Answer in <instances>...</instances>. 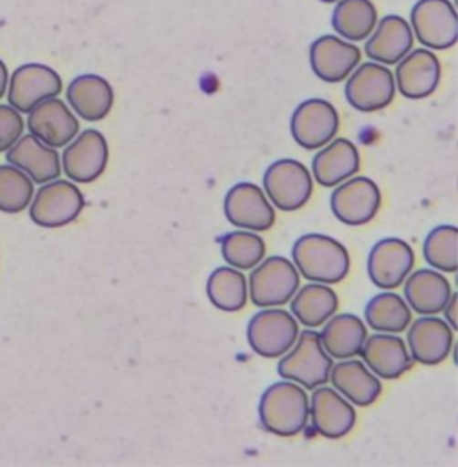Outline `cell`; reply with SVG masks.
Wrapping results in <instances>:
<instances>
[{
    "mask_svg": "<svg viewBox=\"0 0 458 467\" xmlns=\"http://www.w3.org/2000/svg\"><path fill=\"white\" fill-rule=\"evenodd\" d=\"M324 4H331V2H338V0H321Z\"/></svg>",
    "mask_w": 458,
    "mask_h": 467,
    "instance_id": "cell-39",
    "label": "cell"
},
{
    "mask_svg": "<svg viewBox=\"0 0 458 467\" xmlns=\"http://www.w3.org/2000/svg\"><path fill=\"white\" fill-rule=\"evenodd\" d=\"M312 424L326 439H342L357 424L355 407L333 387L314 389L310 400Z\"/></svg>",
    "mask_w": 458,
    "mask_h": 467,
    "instance_id": "cell-18",
    "label": "cell"
},
{
    "mask_svg": "<svg viewBox=\"0 0 458 467\" xmlns=\"http://www.w3.org/2000/svg\"><path fill=\"white\" fill-rule=\"evenodd\" d=\"M299 323L279 308H265L255 314L247 325V344L262 358H279L296 342Z\"/></svg>",
    "mask_w": 458,
    "mask_h": 467,
    "instance_id": "cell-8",
    "label": "cell"
},
{
    "mask_svg": "<svg viewBox=\"0 0 458 467\" xmlns=\"http://www.w3.org/2000/svg\"><path fill=\"white\" fill-rule=\"evenodd\" d=\"M378 24V13L370 0H338L331 26L335 33L346 42H364Z\"/></svg>",
    "mask_w": 458,
    "mask_h": 467,
    "instance_id": "cell-30",
    "label": "cell"
},
{
    "mask_svg": "<svg viewBox=\"0 0 458 467\" xmlns=\"http://www.w3.org/2000/svg\"><path fill=\"white\" fill-rule=\"evenodd\" d=\"M35 195V183L20 169L0 165V212L15 215L24 212Z\"/></svg>",
    "mask_w": 458,
    "mask_h": 467,
    "instance_id": "cell-35",
    "label": "cell"
},
{
    "mask_svg": "<svg viewBox=\"0 0 458 467\" xmlns=\"http://www.w3.org/2000/svg\"><path fill=\"white\" fill-rule=\"evenodd\" d=\"M85 208V195L72 182L54 180L44 183L29 204L31 221L46 230L72 224Z\"/></svg>",
    "mask_w": 458,
    "mask_h": 467,
    "instance_id": "cell-4",
    "label": "cell"
},
{
    "mask_svg": "<svg viewBox=\"0 0 458 467\" xmlns=\"http://www.w3.org/2000/svg\"><path fill=\"white\" fill-rule=\"evenodd\" d=\"M247 280L244 273L234 267H217L206 281V294L210 303L228 314H234L247 305Z\"/></svg>",
    "mask_w": 458,
    "mask_h": 467,
    "instance_id": "cell-32",
    "label": "cell"
},
{
    "mask_svg": "<svg viewBox=\"0 0 458 467\" xmlns=\"http://www.w3.org/2000/svg\"><path fill=\"white\" fill-rule=\"evenodd\" d=\"M279 358L277 374L283 379L294 381L308 390H314L329 381L333 358L326 353L321 335L312 327L301 331L294 346Z\"/></svg>",
    "mask_w": 458,
    "mask_h": 467,
    "instance_id": "cell-3",
    "label": "cell"
},
{
    "mask_svg": "<svg viewBox=\"0 0 458 467\" xmlns=\"http://www.w3.org/2000/svg\"><path fill=\"white\" fill-rule=\"evenodd\" d=\"M292 264L299 276L314 283L337 285L349 275V253L338 240L321 234H303L292 245Z\"/></svg>",
    "mask_w": 458,
    "mask_h": 467,
    "instance_id": "cell-1",
    "label": "cell"
},
{
    "mask_svg": "<svg viewBox=\"0 0 458 467\" xmlns=\"http://www.w3.org/2000/svg\"><path fill=\"white\" fill-rule=\"evenodd\" d=\"M362 52L340 36L324 35L310 46V67L324 83H342L359 67Z\"/></svg>",
    "mask_w": 458,
    "mask_h": 467,
    "instance_id": "cell-17",
    "label": "cell"
},
{
    "mask_svg": "<svg viewBox=\"0 0 458 467\" xmlns=\"http://www.w3.org/2000/svg\"><path fill=\"white\" fill-rule=\"evenodd\" d=\"M7 83H9V74L5 63L0 59V99L7 92Z\"/></svg>",
    "mask_w": 458,
    "mask_h": 467,
    "instance_id": "cell-38",
    "label": "cell"
},
{
    "mask_svg": "<svg viewBox=\"0 0 458 467\" xmlns=\"http://www.w3.org/2000/svg\"><path fill=\"white\" fill-rule=\"evenodd\" d=\"M322 327V346L331 358L348 360L360 355L367 338V327L360 317L353 314L331 316Z\"/></svg>",
    "mask_w": 458,
    "mask_h": 467,
    "instance_id": "cell-28",
    "label": "cell"
},
{
    "mask_svg": "<svg viewBox=\"0 0 458 467\" xmlns=\"http://www.w3.org/2000/svg\"><path fill=\"white\" fill-rule=\"evenodd\" d=\"M409 329L411 357L422 366H437L444 362L455 342L452 327L435 316H422L415 319Z\"/></svg>",
    "mask_w": 458,
    "mask_h": 467,
    "instance_id": "cell-19",
    "label": "cell"
},
{
    "mask_svg": "<svg viewBox=\"0 0 458 467\" xmlns=\"http://www.w3.org/2000/svg\"><path fill=\"white\" fill-rule=\"evenodd\" d=\"M221 251L229 267L238 271H251L265 258L267 247L260 234L238 230L221 238Z\"/></svg>",
    "mask_w": 458,
    "mask_h": 467,
    "instance_id": "cell-33",
    "label": "cell"
},
{
    "mask_svg": "<svg viewBox=\"0 0 458 467\" xmlns=\"http://www.w3.org/2000/svg\"><path fill=\"white\" fill-rule=\"evenodd\" d=\"M27 115L29 133L48 147H65L79 135L78 117L57 97L42 100Z\"/></svg>",
    "mask_w": 458,
    "mask_h": 467,
    "instance_id": "cell-16",
    "label": "cell"
},
{
    "mask_svg": "<svg viewBox=\"0 0 458 467\" xmlns=\"http://www.w3.org/2000/svg\"><path fill=\"white\" fill-rule=\"evenodd\" d=\"M331 385L340 392L351 405L369 407L381 394V381L378 376L360 360H342L329 371Z\"/></svg>",
    "mask_w": 458,
    "mask_h": 467,
    "instance_id": "cell-27",
    "label": "cell"
},
{
    "mask_svg": "<svg viewBox=\"0 0 458 467\" xmlns=\"http://www.w3.org/2000/svg\"><path fill=\"white\" fill-rule=\"evenodd\" d=\"M224 215L234 228L255 234L271 230L276 223L275 208L265 192L249 182L229 188L224 197Z\"/></svg>",
    "mask_w": 458,
    "mask_h": 467,
    "instance_id": "cell-12",
    "label": "cell"
},
{
    "mask_svg": "<svg viewBox=\"0 0 458 467\" xmlns=\"http://www.w3.org/2000/svg\"><path fill=\"white\" fill-rule=\"evenodd\" d=\"M360 357L367 368L383 379L401 378L412 368V357L407 344L394 333H376L367 337Z\"/></svg>",
    "mask_w": 458,
    "mask_h": 467,
    "instance_id": "cell-22",
    "label": "cell"
},
{
    "mask_svg": "<svg viewBox=\"0 0 458 467\" xmlns=\"http://www.w3.org/2000/svg\"><path fill=\"white\" fill-rule=\"evenodd\" d=\"M415 254L411 244L401 238L389 236L378 240L367 258V275L374 286L394 290L401 286L412 273Z\"/></svg>",
    "mask_w": 458,
    "mask_h": 467,
    "instance_id": "cell-14",
    "label": "cell"
},
{
    "mask_svg": "<svg viewBox=\"0 0 458 467\" xmlns=\"http://www.w3.org/2000/svg\"><path fill=\"white\" fill-rule=\"evenodd\" d=\"M108 158L109 149L104 135L97 130H85L65 145L61 171L72 183L88 185L104 174Z\"/></svg>",
    "mask_w": 458,
    "mask_h": 467,
    "instance_id": "cell-15",
    "label": "cell"
},
{
    "mask_svg": "<svg viewBox=\"0 0 458 467\" xmlns=\"http://www.w3.org/2000/svg\"><path fill=\"white\" fill-rule=\"evenodd\" d=\"M67 100L76 115L88 122H97L109 115L115 102V92L104 78L97 74H83L68 85Z\"/></svg>",
    "mask_w": 458,
    "mask_h": 467,
    "instance_id": "cell-25",
    "label": "cell"
},
{
    "mask_svg": "<svg viewBox=\"0 0 458 467\" xmlns=\"http://www.w3.org/2000/svg\"><path fill=\"white\" fill-rule=\"evenodd\" d=\"M63 90L59 74L42 63H26L18 67L7 83V104L18 113L27 115L36 104L57 97Z\"/></svg>",
    "mask_w": 458,
    "mask_h": 467,
    "instance_id": "cell-10",
    "label": "cell"
},
{
    "mask_svg": "<svg viewBox=\"0 0 458 467\" xmlns=\"http://www.w3.org/2000/svg\"><path fill=\"white\" fill-rule=\"evenodd\" d=\"M346 100L351 108L362 113H374L385 109L396 95L394 74L387 65L369 61L357 67L344 88Z\"/></svg>",
    "mask_w": 458,
    "mask_h": 467,
    "instance_id": "cell-9",
    "label": "cell"
},
{
    "mask_svg": "<svg viewBox=\"0 0 458 467\" xmlns=\"http://www.w3.org/2000/svg\"><path fill=\"white\" fill-rule=\"evenodd\" d=\"M310 418V400L301 385L283 379L276 381L260 398L258 420L265 431L277 437L301 433Z\"/></svg>",
    "mask_w": 458,
    "mask_h": 467,
    "instance_id": "cell-2",
    "label": "cell"
},
{
    "mask_svg": "<svg viewBox=\"0 0 458 467\" xmlns=\"http://www.w3.org/2000/svg\"><path fill=\"white\" fill-rule=\"evenodd\" d=\"M9 165L20 169L36 185L54 182L61 174V156L54 147H48L36 137L22 135L5 150Z\"/></svg>",
    "mask_w": 458,
    "mask_h": 467,
    "instance_id": "cell-20",
    "label": "cell"
},
{
    "mask_svg": "<svg viewBox=\"0 0 458 467\" xmlns=\"http://www.w3.org/2000/svg\"><path fill=\"white\" fill-rule=\"evenodd\" d=\"M457 301H458V294L457 292H453L452 294V297H450V301H448V305L444 306V321L452 327V329L455 331L457 329Z\"/></svg>",
    "mask_w": 458,
    "mask_h": 467,
    "instance_id": "cell-37",
    "label": "cell"
},
{
    "mask_svg": "<svg viewBox=\"0 0 458 467\" xmlns=\"http://www.w3.org/2000/svg\"><path fill=\"white\" fill-rule=\"evenodd\" d=\"M452 294V283L433 269H419L405 280V301L419 316L441 314Z\"/></svg>",
    "mask_w": 458,
    "mask_h": 467,
    "instance_id": "cell-26",
    "label": "cell"
},
{
    "mask_svg": "<svg viewBox=\"0 0 458 467\" xmlns=\"http://www.w3.org/2000/svg\"><path fill=\"white\" fill-rule=\"evenodd\" d=\"M394 83L403 97L419 100L433 94L441 83V61L430 48L411 50L396 68Z\"/></svg>",
    "mask_w": 458,
    "mask_h": 467,
    "instance_id": "cell-21",
    "label": "cell"
},
{
    "mask_svg": "<svg viewBox=\"0 0 458 467\" xmlns=\"http://www.w3.org/2000/svg\"><path fill=\"white\" fill-rule=\"evenodd\" d=\"M360 169V154L353 141L331 140L312 160V174L321 187L333 188L353 178Z\"/></svg>",
    "mask_w": 458,
    "mask_h": 467,
    "instance_id": "cell-24",
    "label": "cell"
},
{
    "mask_svg": "<svg viewBox=\"0 0 458 467\" xmlns=\"http://www.w3.org/2000/svg\"><path fill=\"white\" fill-rule=\"evenodd\" d=\"M290 310L305 327H322L338 310V297L329 285L308 283L292 296Z\"/></svg>",
    "mask_w": 458,
    "mask_h": 467,
    "instance_id": "cell-29",
    "label": "cell"
},
{
    "mask_svg": "<svg viewBox=\"0 0 458 467\" xmlns=\"http://www.w3.org/2000/svg\"><path fill=\"white\" fill-rule=\"evenodd\" d=\"M381 206V192L378 185L364 178H349L337 185L331 197L329 208L335 219L346 226H366Z\"/></svg>",
    "mask_w": 458,
    "mask_h": 467,
    "instance_id": "cell-11",
    "label": "cell"
},
{
    "mask_svg": "<svg viewBox=\"0 0 458 467\" xmlns=\"http://www.w3.org/2000/svg\"><path fill=\"white\" fill-rule=\"evenodd\" d=\"M412 47L411 24L398 15H387L367 38L366 54L380 65H398Z\"/></svg>",
    "mask_w": 458,
    "mask_h": 467,
    "instance_id": "cell-23",
    "label": "cell"
},
{
    "mask_svg": "<svg viewBox=\"0 0 458 467\" xmlns=\"http://www.w3.org/2000/svg\"><path fill=\"white\" fill-rule=\"evenodd\" d=\"M367 327L378 333H401L412 323V310L401 296L381 292L366 305Z\"/></svg>",
    "mask_w": 458,
    "mask_h": 467,
    "instance_id": "cell-31",
    "label": "cell"
},
{
    "mask_svg": "<svg viewBox=\"0 0 458 467\" xmlns=\"http://www.w3.org/2000/svg\"><path fill=\"white\" fill-rule=\"evenodd\" d=\"M264 190L277 210L297 212L314 193V178L301 161L281 158L267 167L264 174Z\"/></svg>",
    "mask_w": 458,
    "mask_h": 467,
    "instance_id": "cell-5",
    "label": "cell"
},
{
    "mask_svg": "<svg viewBox=\"0 0 458 467\" xmlns=\"http://www.w3.org/2000/svg\"><path fill=\"white\" fill-rule=\"evenodd\" d=\"M251 271L247 286L251 301L260 308L286 305L301 285L296 265L283 256L265 258Z\"/></svg>",
    "mask_w": 458,
    "mask_h": 467,
    "instance_id": "cell-6",
    "label": "cell"
},
{
    "mask_svg": "<svg viewBox=\"0 0 458 467\" xmlns=\"http://www.w3.org/2000/svg\"><path fill=\"white\" fill-rule=\"evenodd\" d=\"M26 122L22 113H18L9 104H0V152H5L13 143L24 135Z\"/></svg>",
    "mask_w": 458,
    "mask_h": 467,
    "instance_id": "cell-36",
    "label": "cell"
},
{
    "mask_svg": "<svg viewBox=\"0 0 458 467\" xmlns=\"http://www.w3.org/2000/svg\"><path fill=\"white\" fill-rule=\"evenodd\" d=\"M422 253L430 267L441 273L455 275L458 269L457 226L444 224L433 228L424 238Z\"/></svg>",
    "mask_w": 458,
    "mask_h": 467,
    "instance_id": "cell-34",
    "label": "cell"
},
{
    "mask_svg": "<svg viewBox=\"0 0 458 467\" xmlns=\"http://www.w3.org/2000/svg\"><path fill=\"white\" fill-rule=\"evenodd\" d=\"M411 29L419 44L446 50L458 42V15L450 0H417L411 11Z\"/></svg>",
    "mask_w": 458,
    "mask_h": 467,
    "instance_id": "cell-7",
    "label": "cell"
},
{
    "mask_svg": "<svg viewBox=\"0 0 458 467\" xmlns=\"http://www.w3.org/2000/svg\"><path fill=\"white\" fill-rule=\"evenodd\" d=\"M340 128V119L335 106L324 99H307L292 113L290 133L294 141L316 150L335 139Z\"/></svg>",
    "mask_w": 458,
    "mask_h": 467,
    "instance_id": "cell-13",
    "label": "cell"
}]
</instances>
